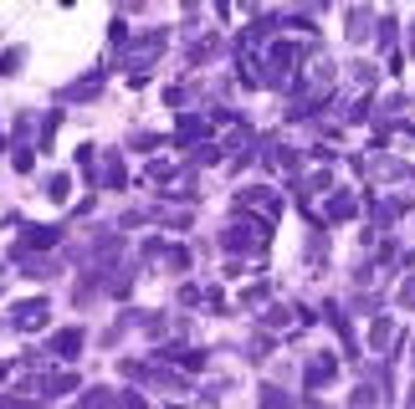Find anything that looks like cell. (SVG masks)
<instances>
[{
  "label": "cell",
  "instance_id": "obj_3",
  "mask_svg": "<svg viewBox=\"0 0 415 409\" xmlns=\"http://www.w3.org/2000/svg\"><path fill=\"white\" fill-rule=\"evenodd\" d=\"M400 297H405V302H410V307H415V276H410V282H405V292H400Z\"/></svg>",
  "mask_w": 415,
  "mask_h": 409
},
{
  "label": "cell",
  "instance_id": "obj_1",
  "mask_svg": "<svg viewBox=\"0 0 415 409\" xmlns=\"http://www.w3.org/2000/svg\"><path fill=\"white\" fill-rule=\"evenodd\" d=\"M77 343H82V338H77V333H62L57 343H51V348H57V353H77Z\"/></svg>",
  "mask_w": 415,
  "mask_h": 409
},
{
  "label": "cell",
  "instance_id": "obj_2",
  "mask_svg": "<svg viewBox=\"0 0 415 409\" xmlns=\"http://www.w3.org/2000/svg\"><path fill=\"white\" fill-rule=\"evenodd\" d=\"M262 404H267V409H288V394H277V389H267V394H262Z\"/></svg>",
  "mask_w": 415,
  "mask_h": 409
}]
</instances>
